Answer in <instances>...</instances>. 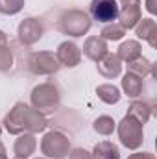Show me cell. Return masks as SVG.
<instances>
[{"instance_id": "cell-9", "label": "cell", "mask_w": 157, "mask_h": 159, "mask_svg": "<svg viewBox=\"0 0 157 159\" xmlns=\"http://www.w3.org/2000/svg\"><path fill=\"white\" fill-rule=\"evenodd\" d=\"M43 24H41L39 19H34V17H28L24 19L20 24H19V30H17V35H19V41L26 46L30 44H35L37 41L43 37Z\"/></svg>"}, {"instance_id": "cell-18", "label": "cell", "mask_w": 157, "mask_h": 159, "mask_svg": "<svg viewBox=\"0 0 157 159\" xmlns=\"http://www.w3.org/2000/svg\"><path fill=\"white\" fill-rule=\"evenodd\" d=\"M94 159H120V152L118 146L111 141H100L94 150H92Z\"/></svg>"}, {"instance_id": "cell-2", "label": "cell", "mask_w": 157, "mask_h": 159, "mask_svg": "<svg viewBox=\"0 0 157 159\" xmlns=\"http://www.w3.org/2000/svg\"><path fill=\"white\" fill-rule=\"evenodd\" d=\"M30 100H32L34 109H37L39 113L46 115V113H54L59 107L61 93H59L57 85H54L52 81H44V83H39L37 87H34Z\"/></svg>"}, {"instance_id": "cell-31", "label": "cell", "mask_w": 157, "mask_h": 159, "mask_svg": "<svg viewBox=\"0 0 157 159\" xmlns=\"http://www.w3.org/2000/svg\"><path fill=\"white\" fill-rule=\"evenodd\" d=\"M0 135H2V128H0Z\"/></svg>"}, {"instance_id": "cell-25", "label": "cell", "mask_w": 157, "mask_h": 159, "mask_svg": "<svg viewBox=\"0 0 157 159\" xmlns=\"http://www.w3.org/2000/svg\"><path fill=\"white\" fill-rule=\"evenodd\" d=\"M69 159H94V156L83 148H74L69 152Z\"/></svg>"}, {"instance_id": "cell-10", "label": "cell", "mask_w": 157, "mask_h": 159, "mask_svg": "<svg viewBox=\"0 0 157 159\" xmlns=\"http://www.w3.org/2000/svg\"><path fill=\"white\" fill-rule=\"evenodd\" d=\"M56 57H57L59 65L72 69V67L79 65V61H81V50H79V46L76 43H72V41H63V43L57 46V50H56Z\"/></svg>"}, {"instance_id": "cell-6", "label": "cell", "mask_w": 157, "mask_h": 159, "mask_svg": "<svg viewBox=\"0 0 157 159\" xmlns=\"http://www.w3.org/2000/svg\"><path fill=\"white\" fill-rule=\"evenodd\" d=\"M59 61L54 52H34L28 57V69L30 72L37 76H50L59 70Z\"/></svg>"}, {"instance_id": "cell-7", "label": "cell", "mask_w": 157, "mask_h": 159, "mask_svg": "<svg viewBox=\"0 0 157 159\" xmlns=\"http://www.w3.org/2000/svg\"><path fill=\"white\" fill-rule=\"evenodd\" d=\"M118 4V24L124 30H131L137 26V22L142 19L141 13V0H117Z\"/></svg>"}, {"instance_id": "cell-27", "label": "cell", "mask_w": 157, "mask_h": 159, "mask_svg": "<svg viewBox=\"0 0 157 159\" xmlns=\"http://www.w3.org/2000/svg\"><path fill=\"white\" fill-rule=\"evenodd\" d=\"M146 9H148L152 15H155V13H157V4H155V0H146Z\"/></svg>"}, {"instance_id": "cell-23", "label": "cell", "mask_w": 157, "mask_h": 159, "mask_svg": "<svg viewBox=\"0 0 157 159\" xmlns=\"http://www.w3.org/2000/svg\"><path fill=\"white\" fill-rule=\"evenodd\" d=\"M115 128H117V124H115V120L111 119L109 115L98 117V119L94 120V124H92V129L96 133H100V135H111L115 131Z\"/></svg>"}, {"instance_id": "cell-19", "label": "cell", "mask_w": 157, "mask_h": 159, "mask_svg": "<svg viewBox=\"0 0 157 159\" xmlns=\"http://www.w3.org/2000/svg\"><path fill=\"white\" fill-rule=\"evenodd\" d=\"M96 94H98V98L104 102V104H109V106H113V104H117L118 100H120V89H118L117 85H113V83H102V85H98L96 87Z\"/></svg>"}, {"instance_id": "cell-15", "label": "cell", "mask_w": 157, "mask_h": 159, "mask_svg": "<svg viewBox=\"0 0 157 159\" xmlns=\"http://www.w3.org/2000/svg\"><path fill=\"white\" fill-rule=\"evenodd\" d=\"M152 113H154V107H152L150 104L142 102V100H133V102L129 104V107H128V115H129L131 119H135L139 124H142V126L150 120Z\"/></svg>"}, {"instance_id": "cell-13", "label": "cell", "mask_w": 157, "mask_h": 159, "mask_svg": "<svg viewBox=\"0 0 157 159\" xmlns=\"http://www.w3.org/2000/svg\"><path fill=\"white\" fill-rule=\"evenodd\" d=\"M37 148V139L34 133H20L19 139L15 141V146H13V152L17 157L28 159Z\"/></svg>"}, {"instance_id": "cell-4", "label": "cell", "mask_w": 157, "mask_h": 159, "mask_svg": "<svg viewBox=\"0 0 157 159\" xmlns=\"http://www.w3.org/2000/svg\"><path fill=\"white\" fill-rule=\"evenodd\" d=\"M142 124H139L135 119H131L129 115H126L124 119L118 122L117 133L120 143L128 148V150H139L144 143V131H142Z\"/></svg>"}, {"instance_id": "cell-5", "label": "cell", "mask_w": 157, "mask_h": 159, "mask_svg": "<svg viewBox=\"0 0 157 159\" xmlns=\"http://www.w3.org/2000/svg\"><path fill=\"white\" fill-rule=\"evenodd\" d=\"M59 30L67 35L81 37L91 30V17L81 9H69L59 19Z\"/></svg>"}, {"instance_id": "cell-30", "label": "cell", "mask_w": 157, "mask_h": 159, "mask_svg": "<svg viewBox=\"0 0 157 159\" xmlns=\"http://www.w3.org/2000/svg\"><path fill=\"white\" fill-rule=\"evenodd\" d=\"M37 159H48V157H37Z\"/></svg>"}, {"instance_id": "cell-3", "label": "cell", "mask_w": 157, "mask_h": 159, "mask_svg": "<svg viewBox=\"0 0 157 159\" xmlns=\"http://www.w3.org/2000/svg\"><path fill=\"white\" fill-rule=\"evenodd\" d=\"M69 152H70V139L57 129L44 133V137L41 139V154L44 157L63 159L69 156Z\"/></svg>"}, {"instance_id": "cell-24", "label": "cell", "mask_w": 157, "mask_h": 159, "mask_svg": "<svg viewBox=\"0 0 157 159\" xmlns=\"http://www.w3.org/2000/svg\"><path fill=\"white\" fill-rule=\"evenodd\" d=\"M22 7H24V0H0L2 15H17Z\"/></svg>"}, {"instance_id": "cell-14", "label": "cell", "mask_w": 157, "mask_h": 159, "mask_svg": "<svg viewBox=\"0 0 157 159\" xmlns=\"http://www.w3.org/2000/svg\"><path fill=\"white\" fill-rule=\"evenodd\" d=\"M135 34L139 39H144L148 41V44L152 48H157V22L154 19H141L135 26Z\"/></svg>"}, {"instance_id": "cell-1", "label": "cell", "mask_w": 157, "mask_h": 159, "mask_svg": "<svg viewBox=\"0 0 157 159\" xmlns=\"http://www.w3.org/2000/svg\"><path fill=\"white\" fill-rule=\"evenodd\" d=\"M4 128L11 135H20V133H41L46 129L48 120L46 117L39 113L37 109L30 107L24 102H19L9 109V113L4 117Z\"/></svg>"}, {"instance_id": "cell-29", "label": "cell", "mask_w": 157, "mask_h": 159, "mask_svg": "<svg viewBox=\"0 0 157 159\" xmlns=\"http://www.w3.org/2000/svg\"><path fill=\"white\" fill-rule=\"evenodd\" d=\"M13 159H22V157H17V156H15V157H13Z\"/></svg>"}, {"instance_id": "cell-26", "label": "cell", "mask_w": 157, "mask_h": 159, "mask_svg": "<svg viewBox=\"0 0 157 159\" xmlns=\"http://www.w3.org/2000/svg\"><path fill=\"white\" fill-rule=\"evenodd\" d=\"M128 159H155V156L150 152H137V154H131Z\"/></svg>"}, {"instance_id": "cell-16", "label": "cell", "mask_w": 157, "mask_h": 159, "mask_svg": "<svg viewBox=\"0 0 157 159\" xmlns=\"http://www.w3.org/2000/svg\"><path fill=\"white\" fill-rule=\"evenodd\" d=\"M141 50H142V46H141V43H139V41L128 39V41H124V43L118 46L117 56L122 59V61L131 63V61H135L137 57H141V56H142V54H141Z\"/></svg>"}, {"instance_id": "cell-8", "label": "cell", "mask_w": 157, "mask_h": 159, "mask_svg": "<svg viewBox=\"0 0 157 159\" xmlns=\"http://www.w3.org/2000/svg\"><path fill=\"white\" fill-rule=\"evenodd\" d=\"M91 17L98 22H115L118 17L117 0H92L91 2Z\"/></svg>"}, {"instance_id": "cell-22", "label": "cell", "mask_w": 157, "mask_h": 159, "mask_svg": "<svg viewBox=\"0 0 157 159\" xmlns=\"http://www.w3.org/2000/svg\"><path fill=\"white\" fill-rule=\"evenodd\" d=\"M126 35V30L118 24V22H109V24H105L104 28H102V32H100V37L104 41H118L122 39Z\"/></svg>"}, {"instance_id": "cell-12", "label": "cell", "mask_w": 157, "mask_h": 159, "mask_svg": "<svg viewBox=\"0 0 157 159\" xmlns=\"http://www.w3.org/2000/svg\"><path fill=\"white\" fill-rule=\"evenodd\" d=\"M107 52H109L107 41H104L100 35L89 37V39L85 41V44H83V54H85V57H89V59L94 61V63H98Z\"/></svg>"}, {"instance_id": "cell-20", "label": "cell", "mask_w": 157, "mask_h": 159, "mask_svg": "<svg viewBox=\"0 0 157 159\" xmlns=\"http://www.w3.org/2000/svg\"><path fill=\"white\" fill-rule=\"evenodd\" d=\"M13 65V54L9 50V39L0 30V72H7Z\"/></svg>"}, {"instance_id": "cell-21", "label": "cell", "mask_w": 157, "mask_h": 159, "mask_svg": "<svg viewBox=\"0 0 157 159\" xmlns=\"http://www.w3.org/2000/svg\"><path fill=\"white\" fill-rule=\"evenodd\" d=\"M152 70H154V63H152L150 59L142 57V56L137 57L135 61L128 63V72H131V74H135V76H139V78H146V76H150Z\"/></svg>"}, {"instance_id": "cell-28", "label": "cell", "mask_w": 157, "mask_h": 159, "mask_svg": "<svg viewBox=\"0 0 157 159\" xmlns=\"http://www.w3.org/2000/svg\"><path fill=\"white\" fill-rule=\"evenodd\" d=\"M0 159H7V154H6V146L0 143Z\"/></svg>"}, {"instance_id": "cell-11", "label": "cell", "mask_w": 157, "mask_h": 159, "mask_svg": "<svg viewBox=\"0 0 157 159\" xmlns=\"http://www.w3.org/2000/svg\"><path fill=\"white\" fill-rule=\"evenodd\" d=\"M98 72L104 76V78H118L122 74V59L118 57L117 54H111L107 52L100 61H98Z\"/></svg>"}, {"instance_id": "cell-17", "label": "cell", "mask_w": 157, "mask_h": 159, "mask_svg": "<svg viewBox=\"0 0 157 159\" xmlns=\"http://www.w3.org/2000/svg\"><path fill=\"white\" fill-rule=\"evenodd\" d=\"M122 89L124 93L129 96V98H139L142 94V89H144V83H142V78L128 72L124 78H122Z\"/></svg>"}]
</instances>
